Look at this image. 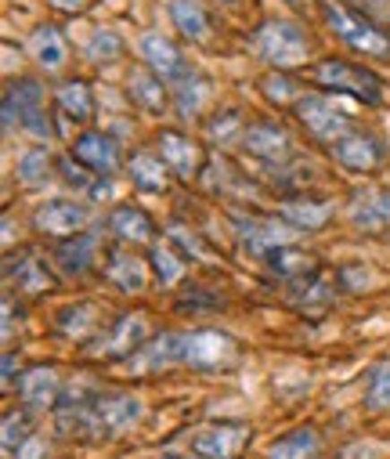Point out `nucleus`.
<instances>
[{"label":"nucleus","instance_id":"obj_3","mask_svg":"<svg viewBox=\"0 0 390 459\" xmlns=\"http://www.w3.org/2000/svg\"><path fill=\"white\" fill-rule=\"evenodd\" d=\"M308 76H311L318 87L351 94V98H358V101H365V105H379V101H383V83H379L368 69H361V65H354V62L325 58V62H318Z\"/></svg>","mask_w":390,"mask_h":459},{"label":"nucleus","instance_id":"obj_8","mask_svg":"<svg viewBox=\"0 0 390 459\" xmlns=\"http://www.w3.org/2000/svg\"><path fill=\"white\" fill-rule=\"evenodd\" d=\"M235 228H238L242 250H249L260 261H264L272 250H279V247L297 243V232H300V228H293L290 221H279V217H238Z\"/></svg>","mask_w":390,"mask_h":459},{"label":"nucleus","instance_id":"obj_12","mask_svg":"<svg viewBox=\"0 0 390 459\" xmlns=\"http://www.w3.org/2000/svg\"><path fill=\"white\" fill-rule=\"evenodd\" d=\"M246 437H249L246 423H213L192 434V452L199 459H235Z\"/></svg>","mask_w":390,"mask_h":459},{"label":"nucleus","instance_id":"obj_34","mask_svg":"<svg viewBox=\"0 0 390 459\" xmlns=\"http://www.w3.org/2000/svg\"><path fill=\"white\" fill-rule=\"evenodd\" d=\"M264 264H268V272H272V275L290 279V282H293L297 275H304V272H311V268H315V261H311L304 250H297V243L272 250V254L264 257Z\"/></svg>","mask_w":390,"mask_h":459},{"label":"nucleus","instance_id":"obj_49","mask_svg":"<svg viewBox=\"0 0 390 459\" xmlns=\"http://www.w3.org/2000/svg\"><path fill=\"white\" fill-rule=\"evenodd\" d=\"M286 4H293V8H308V4H315V0H286Z\"/></svg>","mask_w":390,"mask_h":459},{"label":"nucleus","instance_id":"obj_16","mask_svg":"<svg viewBox=\"0 0 390 459\" xmlns=\"http://www.w3.org/2000/svg\"><path fill=\"white\" fill-rule=\"evenodd\" d=\"M383 156H386L383 142H379L376 134H365V131H351V134H343V138L333 145V160H336L340 167H347V170H358V174L376 170V167L383 163Z\"/></svg>","mask_w":390,"mask_h":459},{"label":"nucleus","instance_id":"obj_26","mask_svg":"<svg viewBox=\"0 0 390 459\" xmlns=\"http://www.w3.org/2000/svg\"><path fill=\"white\" fill-rule=\"evenodd\" d=\"M126 178L134 181L138 192H149V195H163L170 188V167L163 163V156H152V152H138L126 160Z\"/></svg>","mask_w":390,"mask_h":459},{"label":"nucleus","instance_id":"obj_25","mask_svg":"<svg viewBox=\"0 0 390 459\" xmlns=\"http://www.w3.org/2000/svg\"><path fill=\"white\" fill-rule=\"evenodd\" d=\"M94 254H98V239L87 236V232L65 236V239H58V247H55V261H58V268H62L65 275H73V279H83V275L91 272Z\"/></svg>","mask_w":390,"mask_h":459},{"label":"nucleus","instance_id":"obj_31","mask_svg":"<svg viewBox=\"0 0 390 459\" xmlns=\"http://www.w3.org/2000/svg\"><path fill=\"white\" fill-rule=\"evenodd\" d=\"M58 108L65 112L69 120H76V124H91L94 120V94H91V87L83 80H65L58 87Z\"/></svg>","mask_w":390,"mask_h":459},{"label":"nucleus","instance_id":"obj_4","mask_svg":"<svg viewBox=\"0 0 390 459\" xmlns=\"http://www.w3.org/2000/svg\"><path fill=\"white\" fill-rule=\"evenodd\" d=\"M322 15L325 22L333 26V33L358 55H368V58H386L390 55V40L386 33H379L372 22H365L361 15H354L351 8L343 4H322Z\"/></svg>","mask_w":390,"mask_h":459},{"label":"nucleus","instance_id":"obj_21","mask_svg":"<svg viewBox=\"0 0 390 459\" xmlns=\"http://www.w3.org/2000/svg\"><path fill=\"white\" fill-rule=\"evenodd\" d=\"M4 275H8V282H12L19 293H26V297H44L48 290H55V275L48 272V264H44L37 254L8 257Z\"/></svg>","mask_w":390,"mask_h":459},{"label":"nucleus","instance_id":"obj_44","mask_svg":"<svg viewBox=\"0 0 390 459\" xmlns=\"http://www.w3.org/2000/svg\"><path fill=\"white\" fill-rule=\"evenodd\" d=\"M44 455H48V441L33 434V437H30V441L19 448V455H15V459H44Z\"/></svg>","mask_w":390,"mask_h":459},{"label":"nucleus","instance_id":"obj_42","mask_svg":"<svg viewBox=\"0 0 390 459\" xmlns=\"http://www.w3.org/2000/svg\"><path fill=\"white\" fill-rule=\"evenodd\" d=\"M170 239L185 250V254H192L195 261H213V254H210V247L195 236V232H188V228H170Z\"/></svg>","mask_w":390,"mask_h":459},{"label":"nucleus","instance_id":"obj_30","mask_svg":"<svg viewBox=\"0 0 390 459\" xmlns=\"http://www.w3.org/2000/svg\"><path fill=\"white\" fill-rule=\"evenodd\" d=\"M30 51H33V58L40 62V69H48V73H58V69L65 65V58H69V48H65L58 26H40V30L30 37Z\"/></svg>","mask_w":390,"mask_h":459},{"label":"nucleus","instance_id":"obj_47","mask_svg":"<svg viewBox=\"0 0 390 459\" xmlns=\"http://www.w3.org/2000/svg\"><path fill=\"white\" fill-rule=\"evenodd\" d=\"M4 387L8 391L15 387V355L12 351H4Z\"/></svg>","mask_w":390,"mask_h":459},{"label":"nucleus","instance_id":"obj_7","mask_svg":"<svg viewBox=\"0 0 390 459\" xmlns=\"http://www.w3.org/2000/svg\"><path fill=\"white\" fill-rule=\"evenodd\" d=\"M300 127L315 138V142H325V145H336L343 134H351V117L343 108H336V101L322 98V94H308L293 105Z\"/></svg>","mask_w":390,"mask_h":459},{"label":"nucleus","instance_id":"obj_45","mask_svg":"<svg viewBox=\"0 0 390 459\" xmlns=\"http://www.w3.org/2000/svg\"><path fill=\"white\" fill-rule=\"evenodd\" d=\"M51 12H62V15H80L91 8V0H48Z\"/></svg>","mask_w":390,"mask_h":459},{"label":"nucleus","instance_id":"obj_36","mask_svg":"<svg viewBox=\"0 0 390 459\" xmlns=\"http://www.w3.org/2000/svg\"><path fill=\"white\" fill-rule=\"evenodd\" d=\"M87 62L91 65H112V62H119L123 58V40H119V33H112V30H98L91 40H87Z\"/></svg>","mask_w":390,"mask_h":459},{"label":"nucleus","instance_id":"obj_14","mask_svg":"<svg viewBox=\"0 0 390 459\" xmlns=\"http://www.w3.org/2000/svg\"><path fill=\"white\" fill-rule=\"evenodd\" d=\"M108 232L123 247H156V221L134 203H119L108 213Z\"/></svg>","mask_w":390,"mask_h":459},{"label":"nucleus","instance_id":"obj_20","mask_svg":"<svg viewBox=\"0 0 390 459\" xmlns=\"http://www.w3.org/2000/svg\"><path fill=\"white\" fill-rule=\"evenodd\" d=\"M62 394V380L51 366H33L22 373L19 380V402L30 409V412H48Z\"/></svg>","mask_w":390,"mask_h":459},{"label":"nucleus","instance_id":"obj_48","mask_svg":"<svg viewBox=\"0 0 390 459\" xmlns=\"http://www.w3.org/2000/svg\"><path fill=\"white\" fill-rule=\"evenodd\" d=\"M91 195H94V199H108V195H112V185H108V178H98V181L91 185Z\"/></svg>","mask_w":390,"mask_h":459},{"label":"nucleus","instance_id":"obj_35","mask_svg":"<svg viewBox=\"0 0 390 459\" xmlns=\"http://www.w3.org/2000/svg\"><path fill=\"white\" fill-rule=\"evenodd\" d=\"M149 264H152V275H156V282H160L163 290L178 286L181 275H185V257H181L174 247H152Z\"/></svg>","mask_w":390,"mask_h":459},{"label":"nucleus","instance_id":"obj_9","mask_svg":"<svg viewBox=\"0 0 390 459\" xmlns=\"http://www.w3.org/2000/svg\"><path fill=\"white\" fill-rule=\"evenodd\" d=\"M242 149L253 160H264V163H286L293 156V138L279 120H253L242 131Z\"/></svg>","mask_w":390,"mask_h":459},{"label":"nucleus","instance_id":"obj_27","mask_svg":"<svg viewBox=\"0 0 390 459\" xmlns=\"http://www.w3.org/2000/svg\"><path fill=\"white\" fill-rule=\"evenodd\" d=\"M55 329H58L62 336H69V340H83V343H87V340H94V336L101 333V315H98L94 304L80 300V304H69L65 311H58Z\"/></svg>","mask_w":390,"mask_h":459},{"label":"nucleus","instance_id":"obj_13","mask_svg":"<svg viewBox=\"0 0 390 459\" xmlns=\"http://www.w3.org/2000/svg\"><path fill=\"white\" fill-rule=\"evenodd\" d=\"M351 224L365 236L390 232V188H361V192H354Z\"/></svg>","mask_w":390,"mask_h":459},{"label":"nucleus","instance_id":"obj_50","mask_svg":"<svg viewBox=\"0 0 390 459\" xmlns=\"http://www.w3.org/2000/svg\"><path fill=\"white\" fill-rule=\"evenodd\" d=\"M224 4H238V0H224Z\"/></svg>","mask_w":390,"mask_h":459},{"label":"nucleus","instance_id":"obj_39","mask_svg":"<svg viewBox=\"0 0 390 459\" xmlns=\"http://www.w3.org/2000/svg\"><path fill=\"white\" fill-rule=\"evenodd\" d=\"M260 91H264V98L272 101V105H297L300 98H297V80L290 76V73H268L264 80H260Z\"/></svg>","mask_w":390,"mask_h":459},{"label":"nucleus","instance_id":"obj_19","mask_svg":"<svg viewBox=\"0 0 390 459\" xmlns=\"http://www.w3.org/2000/svg\"><path fill=\"white\" fill-rule=\"evenodd\" d=\"M101 268H105V279L123 293H145V286H149V272H145L149 264L138 254L123 250V247L105 250V264Z\"/></svg>","mask_w":390,"mask_h":459},{"label":"nucleus","instance_id":"obj_2","mask_svg":"<svg viewBox=\"0 0 390 459\" xmlns=\"http://www.w3.org/2000/svg\"><path fill=\"white\" fill-rule=\"evenodd\" d=\"M253 48H256V55L264 58L268 65H275V69L286 73V69H297V65L308 62L311 40H308L304 26H297L290 19H272V22H264V26L256 30Z\"/></svg>","mask_w":390,"mask_h":459},{"label":"nucleus","instance_id":"obj_17","mask_svg":"<svg viewBox=\"0 0 390 459\" xmlns=\"http://www.w3.org/2000/svg\"><path fill=\"white\" fill-rule=\"evenodd\" d=\"M37 112H44V87H40V80L22 76V80L8 83V91H4V127L8 131L15 124L26 127Z\"/></svg>","mask_w":390,"mask_h":459},{"label":"nucleus","instance_id":"obj_46","mask_svg":"<svg viewBox=\"0 0 390 459\" xmlns=\"http://www.w3.org/2000/svg\"><path fill=\"white\" fill-rule=\"evenodd\" d=\"M12 333H15V300L8 293L4 297V340H12Z\"/></svg>","mask_w":390,"mask_h":459},{"label":"nucleus","instance_id":"obj_51","mask_svg":"<svg viewBox=\"0 0 390 459\" xmlns=\"http://www.w3.org/2000/svg\"><path fill=\"white\" fill-rule=\"evenodd\" d=\"M163 459H181V455H163Z\"/></svg>","mask_w":390,"mask_h":459},{"label":"nucleus","instance_id":"obj_37","mask_svg":"<svg viewBox=\"0 0 390 459\" xmlns=\"http://www.w3.org/2000/svg\"><path fill=\"white\" fill-rule=\"evenodd\" d=\"M365 409H372V412H386L390 409V362L372 366L368 384H365Z\"/></svg>","mask_w":390,"mask_h":459},{"label":"nucleus","instance_id":"obj_6","mask_svg":"<svg viewBox=\"0 0 390 459\" xmlns=\"http://www.w3.org/2000/svg\"><path fill=\"white\" fill-rule=\"evenodd\" d=\"M178 351H181V366L192 369H221L235 359V340L221 329H192V333H178Z\"/></svg>","mask_w":390,"mask_h":459},{"label":"nucleus","instance_id":"obj_18","mask_svg":"<svg viewBox=\"0 0 390 459\" xmlns=\"http://www.w3.org/2000/svg\"><path fill=\"white\" fill-rule=\"evenodd\" d=\"M142 58H145L149 69L160 73L167 83H178V80L188 76V62H185V55H181V48H178L170 37H163V33H145V37H142Z\"/></svg>","mask_w":390,"mask_h":459},{"label":"nucleus","instance_id":"obj_43","mask_svg":"<svg viewBox=\"0 0 390 459\" xmlns=\"http://www.w3.org/2000/svg\"><path fill=\"white\" fill-rule=\"evenodd\" d=\"M188 293H192V297H181L178 307H181V311H192V315H199V311H217V307L224 304L221 297H203L206 290H188Z\"/></svg>","mask_w":390,"mask_h":459},{"label":"nucleus","instance_id":"obj_15","mask_svg":"<svg viewBox=\"0 0 390 459\" xmlns=\"http://www.w3.org/2000/svg\"><path fill=\"white\" fill-rule=\"evenodd\" d=\"M156 149L163 156V163L181 178V181H195L199 170H203V149L181 134V131H160L156 134Z\"/></svg>","mask_w":390,"mask_h":459},{"label":"nucleus","instance_id":"obj_24","mask_svg":"<svg viewBox=\"0 0 390 459\" xmlns=\"http://www.w3.org/2000/svg\"><path fill=\"white\" fill-rule=\"evenodd\" d=\"M126 87H130V101L142 105L145 112H163L170 105V91H167V80L160 73H152L149 65H138L130 69L126 76Z\"/></svg>","mask_w":390,"mask_h":459},{"label":"nucleus","instance_id":"obj_38","mask_svg":"<svg viewBox=\"0 0 390 459\" xmlns=\"http://www.w3.org/2000/svg\"><path fill=\"white\" fill-rule=\"evenodd\" d=\"M30 437H33V420H30V409L22 405L19 412L4 416V455H19V448Z\"/></svg>","mask_w":390,"mask_h":459},{"label":"nucleus","instance_id":"obj_28","mask_svg":"<svg viewBox=\"0 0 390 459\" xmlns=\"http://www.w3.org/2000/svg\"><path fill=\"white\" fill-rule=\"evenodd\" d=\"M170 4V19L178 26V33L192 44H206L213 26H210V15L203 12V4H195V0H167Z\"/></svg>","mask_w":390,"mask_h":459},{"label":"nucleus","instance_id":"obj_41","mask_svg":"<svg viewBox=\"0 0 390 459\" xmlns=\"http://www.w3.org/2000/svg\"><path fill=\"white\" fill-rule=\"evenodd\" d=\"M58 174H62V181L69 185V188H76V192H91V185H94V170H87L73 152L65 156V160H58Z\"/></svg>","mask_w":390,"mask_h":459},{"label":"nucleus","instance_id":"obj_29","mask_svg":"<svg viewBox=\"0 0 390 459\" xmlns=\"http://www.w3.org/2000/svg\"><path fill=\"white\" fill-rule=\"evenodd\" d=\"M318 452H322V437L315 427H297L268 445V459H318Z\"/></svg>","mask_w":390,"mask_h":459},{"label":"nucleus","instance_id":"obj_33","mask_svg":"<svg viewBox=\"0 0 390 459\" xmlns=\"http://www.w3.org/2000/svg\"><path fill=\"white\" fill-rule=\"evenodd\" d=\"M210 98V80L199 76V73H188L185 80H178V91H174V101H178V112L185 120L199 117L203 112V101Z\"/></svg>","mask_w":390,"mask_h":459},{"label":"nucleus","instance_id":"obj_10","mask_svg":"<svg viewBox=\"0 0 390 459\" xmlns=\"http://www.w3.org/2000/svg\"><path fill=\"white\" fill-rule=\"evenodd\" d=\"M73 156H76L87 170H94L98 178H112V174L123 170V149H119V142H116L112 134H105V131H83V134L73 142Z\"/></svg>","mask_w":390,"mask_h":459},{"label":"nucleus","instance_id":"obj_23","mask_svg":"<svg viewBox=\"0 0 390 459\" xmlns=\"http://www.w3.org/2000/svg\"><path fill=\"white\" fill-rule=\"evenodd\" d=\"M333 300H336V282H333L325 272L311 268V272H304V275L293 279V304H297L300 311L318 315V311H325Z\"/></svg>","mask_w":390,"mask_h":459},{"label":"nucleus","instance_id":"obj_5","mask_svg":"<svg viewBox=\"0 0 390 459\" xmlns=\"http://www.w3.org/2000/svg\"><path fill=\"white\" fill-rule=\"evenodd\" d=\"M149 336V318L145 315H119L116 322L101 325L94 340H87L83 348L94 359H130Z\"/></svg>","mask_w":390,"mask_h":459},{"label":"nucleus","instance_id":"obj_32","mask_svg":"<svg viewBox=\"0 0 390 459\" xmlns=\"http://www.w3.org/2000/svg\"><path fill=\"white\" fill-rule=\"evenodd\" d=\"M55 167H58V163H55L51 149H30V152L19 156L15 178H19V185H26V188H44V185L51 181Z\"/></svg>","mask_w":390,"mask_h":459},{"label":"nucleus","instance_id":"obj_11","mask_svg":"<svg viewBox=\"0 0 390 459\" xmlns=\"http://www.w3.org/2000/svg\"><path fill=\"white\" fill-rule=\"evenodd\" d=\"M91 217V206L83 203H73V199H51V203H40L37 213H33V224L40 236H51V239H65V236H76L80 228L87 224Z\"/></svg>","mask_w":390,"mask_h":459},{"label":"nucleus","instance_id":"obj_22","mask_svg":"<svg viewBox=\"0 0 390 459\" xmlns=\"http://www.w3.org/2000/svg\"><path fill=\"white\" fill-rule=\"evenodd\" d=\"M279 213H282V221H290L293 228H300V232H304V228H308V232H318V228H325L333 221V203L297 192V195H290L279 206Z\"/></svg>","mask_w":390,"mask_h":459},{"label":"nucleus","instance_id":"obj_40","mask_svg":"<svg viewBox=\"0 0 390 459\" xmlns=\"http://www.w3.org/2000/svg\"><path fill=\"white\" fill-rule=\"evenodd\" d=\"M206 131H210V142H221V145H228L235 131H238V134L246 131V124L238 120V108H224V112H217V117L210 120V127H206Z\"/></svg>","mask_w":390,"mask_h":459},{"label":"nucleus","instance_id":"obj_1","mask_svg":"<svg viewBox=\"0 0 390 459\" xmlns=\"http://www.w3.org/2000/svg\"><path fill=\"white\" fill-rule=\"evenodd\" d=\"M142 402L126 391H105V394H94L91 405H87V416H83V430L80 437H91V441H116L123 434H130L142 420Z\"/></svg>","mask_w":390,"mask_h":459}]
</instances>
